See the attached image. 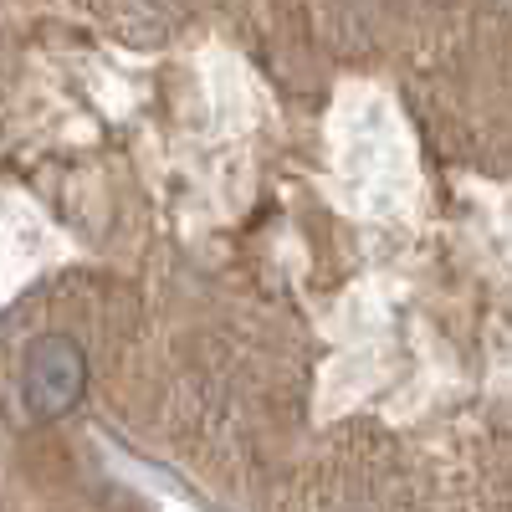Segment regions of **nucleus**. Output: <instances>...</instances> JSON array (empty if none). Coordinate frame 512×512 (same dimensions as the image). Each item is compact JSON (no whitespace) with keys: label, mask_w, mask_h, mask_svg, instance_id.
<instances>
[{"label":"nucleus","mask_w":512,"mask_h":512,"mask_svg":"<svg viewBox=\"0 0 512 512\" xmlns=\"http://www.w3.org/2000/svg\"><path fill=\"white\" fill-rule=\"evenodd\" d=\"M21 390H26V405L36 415L72 410L77 395H82V349L62 333L36 338L31 354H26V369H21Z\"/></svg>","instance_id":"nucleus-1"}]
</instances>
